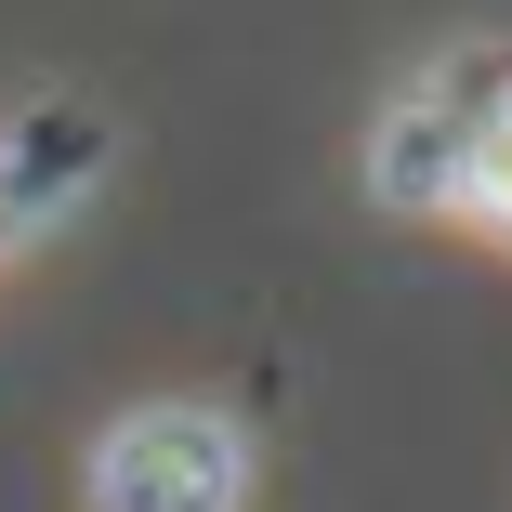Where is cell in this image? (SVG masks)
Wrapping results in <instances>:
<instances>
[{"label":"cell","instance_id":"1","mask_svg":"<svg viewBox=\"0 0 512 512\" xmlns=\"http://www.w3.org/2000/svg\"><path fill=\"white\" fill-rule=\"evenodd\" d=\"M368 197L407 224H473L512 250V40H447L368 119Z\"/></svg>","mask_w":512,"mask_h":512},{"label":"cell","instance_id":"2","mask_svg":"<svg viewBox=\"0 0 512 512\" xmlns=\"http://www.w3.org/2000/svg\"><path fill=\"white\" fill-rule=\"evenodd\" d=\"M79 512H250V434L211 394L119 407L79 447Z\"/></svg>","mask_w":512,"mask_h":512},{"label":"cell","instance_id":"3","mask_svg":"<svg viewBox=\"0 0 512 512\" xmlns=\"http://www.w3.org/2000/svg\"><path fill=\"white\" fill-rule=\"evenodd\" d=\"M106 158H119L106 106H27V119H0V250L40 237V224H53Z\"/></svg>","mask_w":512,"mask_h":512}]
</instances>
